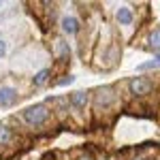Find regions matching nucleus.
I'll use <instances>...</instances> for the list:
<instances>
[{"instance_id":"obj_1","label":"nucleus","mask_w":160,"mask_h":160,"mask_svg":"<svg viewBox=\"0 0 160 160\" xmlns=\"http://www.w3.org/2000/svg\"><path fill=\"white\" fill-rule=\"evenodd\" d=\"M51 115H53V113L49 111V107H47L45 102H38V105H32V107L24 109L22 120H24L30 128H43V126L49 124Z\"/></svg>"},{"instance_id":"obj_2","label":"nucleus","mask_w":160,"mask_h":160,"mask_svg":"<svg viewBox=\"0 0 160 160\" xmlns=\"http://www.w3.org/2000/svg\"><path fill=\"white\" fill-rule=\"evenodd\" d=\"M128 92L137 100L145 98V96H149L154 92V79H149V77H132L128 81Z\"/></svg>"},{"instance_id":"obj_3","label":"nucleus","mask_w":160,"mask_h":160,"mask_svg":"<svg viewBox=\"0 0 160 160\" xmlns=\"http://www.w3.org/2000/svg\"><path fill=\"white\" fill-rule=\"evenodd\" d=\"M115 92H118V90L113 86H105V88H98V90H96V94H94V109H96V113L107 111L115 100L120 98Z\"/></svg>"},{"instance_id":"obj_4","label":"nucleus","mask_w":160,"mask_h":160,"mask_svg":"<svg viewBox=\"0 0 160 160\" xmlns=\"http://www.w3.org/2000/svg\"><path fill=\"white\" fill-rule=\"evenodd\" d=\"M17 98V90L13 86H0V107H13Z\"/></svg>"},{"instance_id":"obj_5","label":"nucleus","mask_w":160,"mask_h":160,"mask_svg":"<svg viewBox=\"0 0 160 160\" xmlns=\"http://www.w3.org/2000/svg\"><path fill=\"white\" fill-rule=\"evenodd\" d=\"M15 139H17V135H15V130H13L11 126L0 124V149L11 148L13 143H15Z\"/></svg>"},{"instance_id":"obj_6","label":"nucleus","mask_w":160,"mask_h":160,"mask_svg":"<svg viewBox=\"0 0 160 160\" xmlns=\"http://www.w3.org/2000/svg\"><path fill=\"white\" fill-rule=\"evenodd\" d=\"M90 102V94L88 92H73L71 96H68V105L73 107L75 111H81V109H86V105Z\"/></svg>"},{"instance_id":"obj_7","label":"nucleus","mask_w":160,"mask_h":160,"mask_svg":"<svg viewBox=\"0 0 160 160\" xmlns=\"http://www.w3.org/2000/svg\"><path fill=\"white\" fill-rule=\"evenodd\" d=\"M62 30L66 32V34H77L79 32V19L73 17V15H66V17H62Z\"/></svg>"},{"instance_id":"obj_8","label":"nucleus","mask_w":160,"mask_h":160,"mask_svg":"<svg viewBox=\"0 0 160 160\" xmlns=\"http://www.w3.org/2000/svg\"><path fill=\"white\" fill-rule=\"evenodd\" d=\"M115 17H118L120 26H130V24H132V19H135V15H132V11H130V7H120V9L115 11Z\"/></svg>"},{"instance_id":"obj_9","label":"nucleus","mask_w":160,"mask_h":160,"mask_svg":"<svg viewBox=\"0 0 160 160\" xmlns=\"http://www.w3.org/2000/svg\"><path fill=\"white\" fill-rule=\"evenodd\" d=\"M148 47L152 51H156V53H158L160 51V26L158 28H154V30H152V32H149V37H148Z\"/></svg>"},{"instance_id":"obj_10","label":"nucleus","mask_w":160,"mask_h":160,"mask_svg":"<svg viewBox=\"0 0 160 160\" xmlns=\"http://www.w3.org/2000/svg\"><path fill=\"white\" fill-rule=\"evenodd\" d=\"M49 75H51L49 68H43V71H38V73L34 75V79H32L34 88H43L45 83H47V81H49Z\"/></svg>"},{"instance_id":"obj_11","label":"nucleus","mask_w":160,"mask_h":160,"mask_svg":"<svg viewBox=\"0 0 160 160\" xmlns=\"http://www.w3.org/2000/svg\"><path fill=\"white\" fill-rule=\"evenodd\" d=\"M53 47H56V53H58V58H60V60L68 58V53H71V49H68V43H64L62 38H56Z\"/></svg>"},{"instance_id":"obj_12","label":"nucleus","mask_w":160,"mask_h":160,"mask_svg":"<svg viewBox=\"0 0 160 160\" xmlns=\"http://www.w3.org/2000/svg\"><path fill=\"white\" fill-rule=\"evenodd\" d=\"M156 66H158V64H156L154 60H152V62H143V64L137 66V71H149V68H156Z\"/></svg>"},{"instance_id":"obj_13","label":"nucleus","mask_w":160,"mask_h":160,"mask_svg":"<svg viewBox=\"0 0 160 160\" xmlns=\"http://www.w3.org/2000/svg\"><path fill=\"white\" fill-rule=\"evenodd\" d=\"M75 77L73 75H64V79H60V81H56V86H68V83H73Z\"/></svg>"},{"instance_id":"obj_14","label":"nucleus","mask_w":160,"mask_h":160,"mask_svg":"<svg viewBox=\"0 0 160 160\" xmlns=\"http://www.w3.org/2000/svg\"><path fill=\"white\" fill-rule=\"evenodd\" d=\"M77 160H94V156H92L90 152H83V154H81V156H79Z\"/></svg>"},{"instance_id":"obj_15","label":"nucleus","mask_w":160,"mask_h":160,"mask_svg":"<svg viewBox=\"0 0 160 160\" xmlns=\"http://www.w3.org/2000/svg\"><path fill=\"white\" fill-rule=\"evenodd\" d=\"M4 53H7V43H4V41H0V58H2Z\"/></svg>"},{"instance_id":"obj_16","label":"nucleus","mask_w":160,"mask_h":160,"mask_svg":"<svg viewBox=\"0 0 160 160\" xmlns=\"http://www.w3.org/2000/svg\"><path fill=\"white\" fill-rule=\"evenodd\" d=\"M154 62H156V64H160V51L156 53V56H154Z\"/></svg>"}]
</instances>
